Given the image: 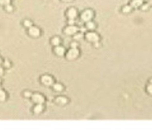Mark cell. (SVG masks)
<instances>
[{
  "label": "cell",
  "mask_w": 152,
  "mask_h": 133,
  "mask_svg": "<svg viewBox=\"0 0 152 133\" xmlns=\"http://www.w3.org/2000/svg\"><path fill=\"white\" fill-rule=\"evenodd\" d=\"M94 17V13L92 10H86L85 11L82 13L81 15V20L84 22H88V21H91L92 18Z\"/></svg>",
  "instance_id": "6da1fadb"
},
{
  "label": "cell",
  "mask_w": 152,
  "mask_h": 133,
  "mask_svg": "<svg viewBox=\"0 0 152 133\" xmlns=\"http://www.w3.org/2000/svg\"><path fill=\"white\" fill-rule=\"evenodd\" d=\"M86 37L87 41L91 42L97 43L99 40V35L94 32H89L87 33L86 35Z\"/></svg>",
  "instance_id": "7a4b0ae2"
},
{
  "label": "cell",
  "mask_w": 152,
  "mask_h": 133,
  "mask_svg": "<svg viewBox=\"0 0 152 133\" xmlns=\"http://www.w3.org/2000/svg\"><path fill=\"white\" fill-rule=\"evenodd\" d=\"M79 55V51L77 48H71L67 53V59L70 60L76 58Z\"/></svg>",
  "instance_id": "3957f363"
},
{
  "label": "cell",
  "mask_w": 152,
  "mask_h": 133,
  "mask_svg": "<svg viewBox=\"0 0 152 133\" xmlns=\"http://www.w3.org/2000/svg\"><path fill=\"white\" fill-rule=\"evenodd\" d=\"M144 3V0H130L129 2V4L131 5L133 9L141 8V7Z\"/></svg>",
  "instance_id": "277c9868"
},
{
  "label": "cell",
  "mask_w": 152,
  "mask_h": 133,
  "mask_svg": "<svg viewBox=\"0 0 152 133\" xmlns=\"http://www.w3.org/2000/svg\"><path fill=\"white\" fill-rule=\"evenodd\" d=\"M78 32V28L74 25H70L64 30V32L67 35H73Z\"/></svg>",
  "instance_id": "5b68a950"
},
{
  "label": "cell",
  "mask_w": 152,
  "mask_h": 133,
  "mask_svg": "<svg viewBox=\"0 0 152 133\" xmlns=\"http://www.w3.org/2000/svg\"><path fill=\"white\" fill-rule=\"evenodd\" d=\"M32 100L35 103L37 104H42L45 102V99L42 95L40 94L36 93L32 96Z\"/></svg>",
  "instance_id": "8992f818"
},
{
  "label": "cell",
  "mask_w": 152,
  "mask_h": 133,
  "mask_svg": "<svg viewBox=\"0 0 152 133\" xmlns=\"http://www.w3.org/2000/svg\"><path fill=\"white\" fill-rule=\"evenodd\" d=\"M29 33L33 37H38L41 34V31L37 27L32 26L29 28Z\"/></svg>",
  "instance_id": "52a82bcc"
},
{
  "label": "cell",
  "mask_w": 152,
  "mask_h": 133,
  "mask_svg": "<svg viewBox=\"0 0 152 133\" xmlns=\"http://www.w3.org/2000/svg\"><path fill=\"white\" fill-rule=\"evenodd\" d=\"M41 81L42 82L43 84L46 86L52 85V83H53V79H52V78L51 76H47V75L44 76L41 78Z\"/></svg>",
  "instance_id": "ba28073f"
},
{
  "label": "cell",
  "mask_w": 152,
  "mask_h": 133,
  "mask_svg": "<svg viewBox=\"0 0 152 133\" xmlns=\"http://www.w3.org/2000/svg\"><path fill=\"white\" fill-rule=\"evenodd\" d=\"M134 9L130 4L123 5L121 9V11L124 14H130L133 11Z\"/></svg>",
  "instance_id": "9c48e42d"
},
{
  "label": "cell",
  "mask_w": 152,
  "mask_h": 133,
  "mask_svg": "<svg viewBox=\"0 0 152 133\" xmlns=\"http://www.w3.org/2000/svg\"><path fill=\"white\" fill-rule=\"evenodd\" d=\"M77 16V11L74 8H71L67 12V17L69 19H75Z\"/></svg>",
  "instance_id": "30bf717a"
},
{
  "label": "cell",
  "mask_w": 152,
  "mask_h": 133,
  "mask_svg": "<svg viewBox=\"0 0 152 133\" xmlns=\"http://www.w3.org/2000/svg\"><path fill=\"white\" fill-rule=\"evenodd\" d=\"M55 52L59 56H62L65 53V49L63 48V46H57L55 49Z\"/></svg>",
  "instance_id": "8fae6325"
},
{
  "label": "cell",
  "mask_w": 152,
  "mask_h": 133,
  "mask_svg": "<svg viewBox=\"0 0 152 133\" xmlns=\"http://www.w3.org/2000/svg\"><path fill=\"white\" fill-rule=\"evenodd\" d=\"M86 27L87 29L90 30H93L96 28V25L92 21H89L86 23Z\"/></svg>",
  "instance_id": "7c38bea8"
},
{
  "label": "cell",
  "mask_w": 152,
  "mask_h": 133,
  "mask_svg": "<svg viewBox=\"0 0 152 133\" xmlns=\"http://www.w3.org/2000/svg\"><path fill=\"white\" fill-rule=\"evenodd\" d=\"M44 109V106L42 104H37V105L35 106L34 107V112L36 114H39Z\"/></svg>",
  "instance_id": "4fadbf2b"
},
{
  "label": "cell",
  "mask_w": 152,
  "mask_h": 133,
  "mask_svg": "<svg viewBox=\"0 0 152 133\" xmlns=\"http://www.w3.org/2000/svg\"><path fill=\"white\" fill-rule=\"evenodd\" d=\"M56 102L58 104L65 105L67 103V99L64 97H59L56 99Z\"/></svg>",
  "instance_id": "5bb4252c"
},
{
  "label": "cell",
  "mask_w": 152,
  "mask_h": 133,
  "mask_svg": "<svg viewBox=\"0 0 152 133\" xmlns=\"http://www.w3.org/2000/svg\"><path fill=\"white\" fill-rule=\"evenodd\" d=\"M60 42H61V40H60V39L58 37H54L52 40V45H54V46H58L60 44Z\"/></svg>",
  "instance_id": "9a60e30c"
},
{
  "label": "cell",
  "mask_w": 152,
  "mask_h": 133,
  "mask_svg": "<svg viewBox=\"0 0 152 133\" xmlns=\"http://www.w3.org/2000/svg\"><path fill=\"white\" fill-rule=\"evenodd\" d=\"M6 99V94L3 90L0 89V101H4Z\"/></svg>",
  "instance_id": "2e32d148"
},
{
  "label": "cell",
  "mask_w": 152,
  "mask_h": 133,
  "mask_svg": "<svg viewBox=\"0 0 152 133\" xmlns=\"http://www.w3.org/2000/svg\"><path fill=\"white\" fill-rule=\"evenodd\" d=\"M54 89L56 91H57V92H61V91H62V90L63 89V87L61 84L56 83V84H55L54 85Z\"/></svg>",
  "instance_id": "e0dca14e"
},
{
  "label": "cell",
  "mask_w": 152,
  "mask_h": 133,
  "mask_svg": "<svg viewBox=\"0 0 152 133\" xmlns=\"http://www.w3.org/2000/svg\"><path fill=\"white\" fill-rule=\"evenodd\" d=\"M11 0H0V5H6L10 4Z\"/></svg>",
  "instance_id": "ac0fdd59"
},
{
  "label": "cell",
  "mask_w": 152,
  "mask_h": 133,
  "mask_svg": "<svg viewBox=\"0 0 152 133\" xmlns=\"http://www.w3.org/2000/svg\"><path fill=\"white\" fill-rule=\"evenodd\" d=\"M24 26H25L26 27H29L30 28V27L32 26V23L31 22L30 20H26L24 21Z\"/></svg>",
  "instance_id": "d6986e66"
},
{
  "label": "cell",
  "mask_w": 152,
  "mask_h": 133,
  "mask_svg": "<svg viewBox=\"0 0 152 133\" xmlns=\"http://www.w3.org/2000/svg\"><path fill=\"white\" fill-rule=\"evenodd\" d=\"M5 10H6L7 11L11 12L13 10V7L12 5H11L10 4H9L5 6Z\"/></svg>",
  "instance_id": "ffe728a7"
},
{
  "label": "cell",
  "mask_w": 152,
  "mask_h": 133,
  "mask_svg": "<svg viewBox=\"0 0 152 133\" xmlns=\"http://www.w3.org/2000/svg\"><path fill=\"white\" fill-rule=\"evenodd\" d=\"M82 37H83V35H82V34H80V33L77 34L74 36V39L76 40H80L81 39Z\"/></svg>",
  "instance_id": "44dd1931"
},
{
  "label": "cell",
  "mask_w": 152,
  "mask_h": 133,
  "mask_svg": "<svg viewBox=\"0 0 152 133\" xmlns=\"http://www.w3.org/2000/svg\"><path fill=\"white\" fill-rule=\"evenodd\" d=\"M4 67H6V68H9L11 65L10 62L8 61V60H6V61H5L4 63Z\"/></svg>",
  "instance_id": "7402d4cb"
},
{
  "label": "cell",
  "mask_w": 152,
  "mask_h": 133,
  "mask_svg": "<svg viewBox=\"0 0 152 133\" xmlns=\"http://www.w3.org/2000/svg\"><path fill=\"white\" fill-rule=\"evenodd\" d=\"M25 96L27 98H30L32 96V93L29 92H26L25 93Z\"/></svg>",
  "instance_id": "603a6c76"
},
{
  "label": "cell",
  "mask_w": 152,
  "mask_h": 133,
  "mask_svg": "<svg viewBox=\"0 0 152 133\" xmlns=\"http://www.w3.org/2000/svg\"><path fill=\"white\" fill-rule=\"evenodd\" d=\"M71 46L72 48H77V44L76 42H72L71 44Z\"/></svg>",
  "instance_id": "cb8c5ba5"
},
{
  "label": "cell",
  "mask_w": 152,
  "mask_h": 133,
  "mask_svg": "<svg viewBox=\"0 0 152 133\" xmlns=\"http://www.w3.org/2000/svg\"><path fill=\"white\" fill-rule=\"evenodd\" d=\"M68 24L70 25H74V19H69Z\"/></svg>",
  "instance_id": "d4e9b609"
},
{
  "label": "cell",
  "mask_w": 152,
  "mask_h": 133,
  "mask_svg": "<svg viewBox=\"0 0 152 133\" xmlns=\"http://www.w3.org/2000/svg\"><path fill=\"white\" fill-rule=\"evenodd\" d=\"M3 69H2V67H0V76H1V75H2V74H3Z\"/></svg>",
  "instance_id": "484cf974"
},
{
  "label": "cell",
  "mask_w": 152,
  "mask_h": 133,
  "mask_svg": "<svg viewBox=\"0 0 152 133\" xmlns=\"http://www.w3.org/2000/svg\"><path fill=\"white\" fill-rule=\"evenodd\" d=\"M63 1H64V2H71V1H72V0H63Z\"/></svg>",
  "instance_id": "4316f807"
},
{
  "label": "cell",
  "mask_w": 152,
  "mask_h": 133,
  "mask_svg": "<svg viewBox=\"0 0 152 133\" xmlns=\"http://www.w3.org/2000/svg\"><path fill=\"white\" fill-rule=\"evenodd\" d=\"M1 62H2V60H1V58H0V64H1Z\"/></svg>",
  "instance_id": "83f0119b"
},
{
  "label": "cell",
  "mask_w": 152,
  "mask_h": 133,
  "mask_svg": "<svg viewBox=\"0 0 152 133\" xmlns=\"http://www.w3.org/2000/svg\"><path fill=\"white\" fill-rule=\"evenodd\" d=\"M0 83H1V80H0Z\"/></svg>",
  "instance_id": "f1b7e54d"
}]
</instances>
